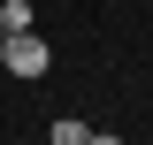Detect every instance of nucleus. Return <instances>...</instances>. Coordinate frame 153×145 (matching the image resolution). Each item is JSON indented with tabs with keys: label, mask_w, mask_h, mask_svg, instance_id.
<instances>
[{
	"label": "nucleus",
	"mask_w": 153,
	"mask_h": 145,
	"mask_svg": "<svg viewBox=\"0 0 153 145\" xmlns=\"http://www.w3.org/2000/svg\"><path fill=\"white\" fill-rule=\"evenodd\" d=\"M0 61H8L16 76H46V61H54V46H46L38 31H8V38H0Z\"/></svg>",
	"instance_id": "nucleus-1"
},
{
	"label": "nucleus",
	"mask_w": 153,
	"mask_h": 145,
	"mask_svg": "<svg viewBox=\"0 0 153 145\" xmlns=\"http://www.w3.org/2000/svg\"><path fill=\"white\" fill-rule=\"evenodd\" d=\"M46 145H92V130L76 122V115H61V122H54V130H46Z\"/></svg>",
	"instance_id": "nucleus-2"
},
{
	"label": "nucleus",
	"mask_w": 153,
	"mask_h": 145,
	"mask_svg": "<svg viewBox=\"0 0 153 145\" xmlns=\"http://www.w3.org/2000/svg\"><path fill=\"white\" fill-rule=\"evenodd\" d=\"M0 31H31V0H0Z\"/></svg>",
	"instance_id": "nucleus-3"
},
{
	"label": "nucleus",
	"mask_w": 153,
	"mask_h": 145,
	"mask_svg": "<svg viewBox=\"0 0 153 145\" xmlns=\"http://www.w3.org/2000/svg\"><path fill=\"white\" fill-rule=\"evenodd\" d=\"M92 145H123V138H115V130H92Z\"/></svg>",
	"instance_id": "nucleus-4"
},
{
	"label": "nucleus",
	"mask_w": 153,
	"mask_h": 145,
	"mask_svg": "<svg viewBox=\"0 0 153 145\" xmlns=\"http://www.w3.org/2000/svg\"><path fill=\"white\" fill-rule=\"evenodd\" d=\"M0 38H8V31H0Z\"/></svg>",
	"instance_id": "nucleus-5"
}]
</instances>
